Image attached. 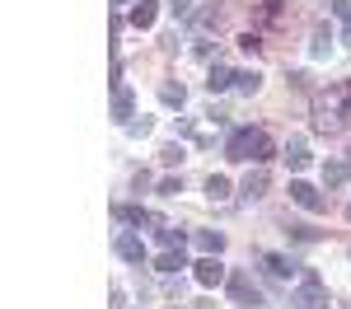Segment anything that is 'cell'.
<instances>
[{
	"label": "cell",
	"mask_w": 351,
	"mask_h": 309,
	"mask_svg": "<svg viewBox=\"0 0 351 309\" xmlns=\"http://www.w3.org/2000/svg\"><path fill=\"white\" fill-rule=\"evenodd\" d=\"M291 201H295V206H304V211H324V206H328V197L319 193L314 183H304V178H295V183H291Z\"/></svg>",
	"instance_id": "obj_4"
},
{
	"label": "cell",
	"mask_w": 351,
	"mask_h": 309,
	"mask_svg": "<svg viewBox=\"0 0 351 309\" xmlns=\"http://www.w3.org/2000/svg\"><path fill=\"white\" fill-rule=\"evenodd\" d=\"M328 42H332V33H328V28H314V42H309V56H328Z\"/></svg>",
	"instance_id": "obj_22"
},
{
	"label": "cell",
	"mask_w": 351,
	"mask_h": 309,
	"mask_svg": "<svg viewBox=\"0 0 351 309\" xmlns=\"http://www.w3.org/2000/svg\"><path fill=\"white\" fill-rule=\"evenodd\" d=\"M239 47H243V52H258L263 42H258V33H243V38H239Z\"/></svg>",
	"instance_id": "obj_27"
},
{
	"label": "cell",
	"mask_w": 351,
	"mask_h": 309,
	"mask_svg": "<svg viewBox=\"0 0 351 309\" xmlns=\"http://www.w3.org/2000/svg\"><path fill=\"white\" fill-rule=\"evenodd\" d=\"M309 160H314V155H309V145H304V140H291V145H286V164L295 169H309Z\"/></svg>",
	"instance_id": "obj_13"
},
{
	"label": "cell",
	"mask_w": 351,
	"mask_h": 309,
	"mask_svg": "<svg viewBox=\"0 0 351 309\" xmlns=\"http://www.w3.org/2000/svg\"><path fill=\"white\" fill-rule=\"evenodd\" d=\"M263 262H267L271 277H291V272H295V262H291V258H281V253H267Z\"/></svg>",
	"instance_id": "obj_18"
},
{
	"label": "cell",
	"mask_w": 351,
	"mask_h": 309,
	"mask_svg": "<svg viewBox=\"0 0 351 309\" xmlns=\"http://www.w3.org/2000/svg\"><path fill=\"white\" fill-rule=\"evenodd\" d=\"M132 108H136L132 89H127V84H112V117H117V122H132Z\"/></svg>",
	"instance_id": "obj_8"
},
{
	"label": "cell",
	"mask_w": 351,
	"mask_h": 309,
	"mask_svg": "<svg viewBox=\"0 0 351 309\" xmlns=\"http://www.w3.org/2000/svg\"><path fill=\"white\" fill-rule=\"evenodd\" d=\"M234 89H239V94H258V89H263V75H258V71H234Z\"/></svg>",
	"instance_id": "obj_17"
},
{
	"label": "cell",
	"mask_w": 351,
	"mask_h": 309,
	"mask_svg": "<svg viewBox=\"0 0 351 309\" xmlns=\"http://www.w3.org/2000/svg\"><path fill=\"white\" fill-rule=\"evenodd\" d=\"M291 239H300V244H314V239H319V230H309V225H291Z\"/></svg>",
	"instance_id": "obj_24"
},
{
	"label": "cell",
	"mask_w": 351,
	"mask_h": 309,
	"mask_svg": "<svg viewBox=\"0 0 351 309\" xmlns=\"http://www.w3.org/2000/svg\"><path fill=\"white\" fill-rule=\"evenodd\" d=\"M155 14H160V10H155V0H141V5H132V24H136V28H150V24H155Z\"/></svg>",
	"instance_id": "obj_16"
},
{
	"label": "cell",
	"mask_w": 351,
	"mask_h": 309,
	"mask_svg": "<svg viewBox=\"0 0 351 309\" xmlns=\"http://www.w3.org/2000/svg\"><path fill=\"white\" fill-rule=\"evenodd\" d=\"M206 89H211V94H220V89H234V71H230V66H211Z\"/></svg>",
	"instance_id": "obj_14"
},
{
	"label": "cell",
	"mask_w": 351,
	"mask_h": 309,
	"mask_svg": "<svg viewBox=\"0 0 351 309\" xmlns=\"http://www.w3.org/2000/svg\"><path fill=\"white\" fill-rule=\"evenodd\" d=\"M117 221H127V225H164L160 216H150L145 206H117Z\"/></svg>",
	"instance_id": "obj_10"
},
{
	"label": "cell",
	"mask_w": 351,
	"mask_h": 309,
	"mask_svg": "<svg viewBox=\"0 0 351 309\" xmlns=\"http://www.w3.org/2000/svg\"><path fill=\"white\" fill-rule=\"evenodd\" d=\"M183 193V178H164L160 183V197H178Z\"/></svg>",
	"instance_id": "obj_25"
},
{
	"label": "cell",
	"mask_w": 351,
	"mask_h": 309,
	"mask_svg": "<svg viewBox=\"0 0 351 309\" xmlns=\"http://www.w3.org/2000/svg\"><path fill=\"white\" fill-rule=\"evenodd\" d=\"M347 164H351V160H347Z\"/></svg>",
	"instance_id": "obj_32"
},
{
	"label": "cell",
	"mask_w": 351,
	"mask_h": 309,
	"mask_svg": "<svg viewBox=\"0 0 351 309\" xmlns=\"http://www.w3.org/2000/svg\"><path fill=\"white\" fill-rule=\"evenodd\" d=\"M230 295H234L239 305H263V291L253 286V277H243V272H234V277H230Z\"/></svg>",
	"instance_id": "obj_5"
},
{
	"label": "cell",
	"mask_w": 351,
	"mask_h": 309,
	"mask_svg": "<svg viewBox=\"0 0 351 309\" xmlns=\"http://www.w3.org/2000/svg\"><path fill=\"white\" fill-rule=\"evenodd\" d=\"M112 5H127V0H112Z\"/></svg>",
	"instance_id": "obj_29"
},
{
	"label": "cell",
	"mask_w": 351,
	"mask_h": 309,
	"mask_svg": "<svg viewBox=\"0 0 351 309\" xmlns=\"http://www.w3.org/2000/svg\"><path fill=\"white\" fill-rule=\"evenodd\" d=\"M239 193L248 197V201H258V197L267 193V169H253V173L243 178V188H239Z\"/></svg>",
	"instance_id": "obj_9"
},
{
	"label": "cell",
	"mask_w": 351,
	"mask_h": 309,
	"mask_svg": "<svg viewBox=\"0 0 351 309\" xmlns=\"http://www.w3.org/2000/svg\"><path fill=\"white\" fill-rule=\"evenodd\" d=\"M347 173H351V164L328 160V164H324V183H328V188H342V183H347Z\"/></svg>",
	"instance_id": "obj_15"
},
{
	"label": "cell",
	"mask_w": 351,
	"mask_h": 309,
	"mask_svg": "<svg viewBox=\"0 0 351 309\" xmlns=\"http://www.w3.org/2000/svg\"><path fill=\"white\" fill-rule=\"evenodd\" d=\"M347 122H351V80H337L324 94H314V132L337 136V132H347Z\"/></svg>",
	"instance_id": "obj_1"
},
{
	"label": "cell",
	"mask_w": 351,
	"mask_h": 309,
	"mask_svg": "<svg viewBox=\"0 0 351 309\" xmlns=\"http://www.w3.org/2000/svg\"><path fill=\"white\" fill-rule=\"evenodd\" d=\"M117 258H122V262H136V267H141V262H145V244H141L136 234H117Z\"/></svg>",
	"instance_id": "obj_7"
},
{
	"label": "cell",
	"mask_w": 351,
	"mask_h": 309,
	"mask_svg": "<svg viewBox=\"0 0 351 309\" xmlns=\"http://www.w3.org/2000/svg\"><path fill=\"white\" fill-rule=\"evenodd\" d=\"M206 197H211V201H225V197H230V178L211 173V178H206Z\"/></svg>",
	"instance_id": "obj_19"
},
{
	"label": "cell",
	"mask_w": 351,
	"mask_h": 309,
	"mask_svg": "<svg viewBox=\"0 0 351 309\" xmlns=\"http://www.w3.org/2000/svg\"><path fill=\"white\" fill-rule=\"evenodd\" d=\"M332 10H337V19H342V42H351V0H337Z\"/></svg>",
	"instance_id": "obj_23"
},
{
	"label": "cell",
	"mask_w": 351,
	"mask_h": 309,
	"mask_svg": "<svg viewBox=\"0 0 351 309\" xmlns=\"http://www.w3.org/2000/svg\"><path fill=\"white\" fill-rule=\"evenodd\" d=\"M192 277H197V286H220V281H230V277H225V267H220L211 253H206V258L192 267Z\"/></svg>",
	"instance_id": "obj_6"
},
{
	"label": "cell",
	"mask_w": 351,
	"mask_h": 309,
	"mask_svg": "<svg viewBox=\"0 0 351 309\" xmlns=\"http://www.w3.org/2000/svg\"><path fill=\"white\" fill-rule=\"evenodd\" d=\"M225 160H234V164H267L271 160V136L267 132H258V127H239L234 136H230V145H225Z\"/></svg>",
	"instance_id": "obj_2"
},
{
	"label": "cell",
	"mask_w": 351,
	"mask_h": 309,
	"mask_svg": "<svg viewBox=\"0 0 351 309\" xmlns=\"http://www.w3.org/2000/svg\"><path fill=\"white\" fill-rule=\"evenodd\" d=\"M188 10H192L188 0H173V14H188Z\"/></svg>",
	"instance_id": "obj_28"
},
{
	"label": "cell",
	"mask_w": 351,
	"mask_h": 309,
	"mask_svg": "<svg viewBox=\"0 0 351 309\" xmlns=\"http://www.w3.org/2000/svg\"><path fill=\"white\" fill-rule=\"evenodd\" d=\"M197 249L211 253V258H220V249H225V234H220V230H197Z\"/></svg>",
	"instance_id": "obj_12"
},
{
	"label": "cell",
	"mask_w": 351,
	"mask_h": 309,
	"mask_svg": "<svg viewBox=\"0 0 351 309\" xmlns=\"http://www.w3.org/2000/svg\"><path fill=\"white\" fill-rule=\"evenodd\" d=\"M178 267H188V262H183V249H164L160 258H155V272H164V277H173Z\"/></svg>",
	"instance_id": "obj_11"
},
{
	"label": "cell",
	"mask_w": 351,
	"mask_h": 309,
	"mask_svg": "<svg viewBox=\"0 0 351 309\" xmlns=\"http://www.w3.org/2000/svg\"><path fill=\"white\" fill-rule=\"evenodd\" d=\"M160 99L169 103V108H183V103H188V94H183V84H164V89H160Z\"/></svg>",
	"instance_id": "obj_21"
},
{
	"label": "cell",
	"mask_w": 351,
	"mask_h": 309,
	"mask_svg": "<svg viewBox=\"0 0 351 309\" xmlns=\"http://www.w3.org/2000/svg\"><path fill=\"white\" fill-rule=\"evenodd\" d=\"M347 216H351V206H347Z\"/></svg>",
	"instance_id": "obj_31"
},
{
	"label": "cell",
	"mask_w": 351,
	"mask_h": 309,
	"mask_svg": "<svg viewBox=\"0 0 351 309\" xmlns=\"http://www.w3.org/2000/svg\"><path fill=\"white\" fill-rule=\"evenodd\" d=\"M202 309H211V305H202Z\"/></svg>",
	"instance_id": "obj_30"
},
{
	"label": "cell",
	"mask_w": 351,
	"mask_h": 309,
	"mask_svg": "<svg viewBox=\"0 0 351 309\" xmlns=\"http://www.w3.org/2000/svg\"><path fill=\"white\" fill-rule=\"evenodd\" d=\"M295 305L300 309H328L332 305L328 291H324V281H319V272H304V281H300V291H295Z\"/></svg>",
	"instance_id": "obj_3"
},
{
	"label": "cell",
	"mask_w": 351,
	"mask_h": 309,
	"mask_svg": "<svg viewBox=\"0 0 351 309\" xmlns=\"http://www.w3.org/2000/svg\"><path fill=\"white\" fill-rule=\"evenodd\" d=\"M127 132H132V136H145V132H150V117H132Z\"/></svg>",
	"instance_id": "obj_26"
},
{
	"label": "cell",
	"mask_w": 351,
	"mask_h": 309,
	"mask_svg": "<svg viewBox=\"0 0 351 309\" xmlns=\"http://www.w3.org/2000/svg\"><path fill=\"white\" fill-rule=\"evenodd\" d=\"M155 234H160L164 249H183V230H173V225H155Z\"/></svg>",
	"instance_id": "obj_20"
}]
</instances>
